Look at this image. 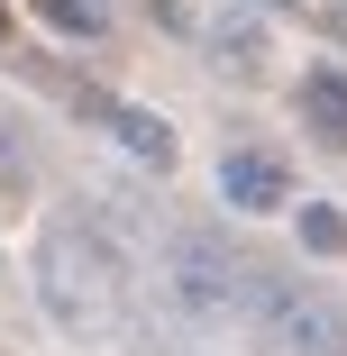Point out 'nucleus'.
Masks as SVG:
<instances>
[{
  "mask_svg": "<svg viewBox=\"0 0 347 356\" xmlns=\"http://www.w3.org/2000/svg\"><path fill=\"white\" fill-rule=\"evenodd\" d=\"M37 293H46V311L64 329H110L119 320V256H110V238L83 229V220H55L37 238Z\"/></svg>",
  "mask_w": 347,
  "mask_h": 356,
  "instance_id": "f257e3e1",
  "label": "nucleus"
},
{
  "mask_svg": "<svg viewBox=\"0 0 347 356\" xmlns=\"http://www.w3.org/2000/svg\"><path fill=\"white\" fill-rule=\"evenodd\" d=\"M156 283H165V302L192 311V320H238V311L265 302V274H256L247 256H229L220 238H165Z\"/></svg>",
  "mask_w": 347,
  "mask_h": 356,
  "instance_id": "f03ea898",
  "label": "nucleus"
},
{
  "mask_svg": "<svg viewBox=\"0 0 347 356\" xmlns=\"http://www.w3.org/2000/svg\"><path fill=\"white\" fill-rule=\"evenodd\" d=\"M265 329L284 338L293 356H347V311L320 302V293H293V283H265Z\"/></svg>",
  "mask_w": 347,
  "mask_h": 356,
  "instance_id": "7ed1b4c3",
  "label": "nucleus"
},
{
  "mask_svg": "<svg viewBox=\"0 0 347 356\" xmlns=\"http://www.w3.org/2000/svg\"><path fill=\"white\" fill-rule=\"evenodd\" d=\"M220 192H229L238 210H284V201H293V165L274 156V147H229V156H220Z\"/></svg>",
  "mask_w": 347,
  "mask_h": 356,
  "instance_id": "20e7f679",
  "label": "nucleus"
},
{
  "mask_svg": "<svg viewBox=\"0 0 347 356\" xmlns=\"http://www.w3.org/2000/svg\"><path fill=\"white\" fill-rule=\"evenodd\" d=\"M302 119L320 128V147H338V156H347V74L311 64V74H302Z\"/></svg>",
  "mask_w": 347,
  "mask_h": 356,
  "instance_id": "39448f33",
  "label": "nucleus"
},
{
  "mask_svg": "<svg viewBox=\"0 0 347 356\" xmlns=\"http://www.w3.org/2000/svg\"><path fill=\"white\" fill-rule=\"evenodd\" d=\"M110 137H119L137 165H156V174L174 165V128H165L156 110H137V101H110Z\"/></svg>",
  "mask_w": 347,
  "mask_h": 356,
  "instance_id": "423d86ee",
  "label": "nucleus"
},
{
  "mask_svg": "<svg viewBox=\"0 0 347 356\" xmlns=\"http://www.w3.org/2000/svg\"><path fill=\"white\" fill-rule=\"evenodd\" d=\"M302 247L338 256V247H347V210H329V201H302Z\"/></svg>",
  "mask_w": 347,
  "mask_h": 356,
  "instance_id": "0eeeda50",
  "label": "nucleus"
},
{
  "mask_svg": "<svg viewBox=\"0 0 347 356\" xmlns=\"http://www.w3.org/2000/svg\"><path fill=\"white\" fill-rule=\"evenodd\" d=\"M46 19H55V28H83V37H101V28H110V0H46Z\"/></svg>",
  "mask_w": 347,
  "mask_h": 356,
  "instance_id": "6e6552de",
  "label": "nucleus"
},
{
  "mask_svg": "<svg viewBox=\"0 0 347 356\" xmlns=\"http://www.w3.org/2000/svg\"><path fill=\"white\" fill-rule=\"evenodd\" d=\"M220 55H238L247 74H265V37H256L247 19H220Z\"/></svg>",
  "mask_w": 347,
  "mask_h": 356,
  "instance_id": "1a4fd4ad",
  "label": "nucleus"
},
{
  "mask_svg": "<svg viewBox=\"0 0 347 356\" xmlns=\"http://www.w3.org/2000/svg\"><path fill=\"white\" fill-rule=\"evenodd\" d=\"M256 10H293V0H256Z\"/></svg>",
  "mask_w": 347,
  "mask_h": 356,
  "instance_id": "9d476101",
  "label": "nucleus"
},
{
  "mask_svg": "<svg viewBox=\"0 0 347 356\" xmlns=\"http://www.w3.org/2000/svg\"><path fill=\"white\" fill-rule=\"evenodd\" d=\"M0 37H10V10H0Z\"/></svg>",
  "mask_w": 347,
  "mask_h": 356,
  "instance_id": "9b49d317",
  "label": "nucleus"
}]
</instances>
